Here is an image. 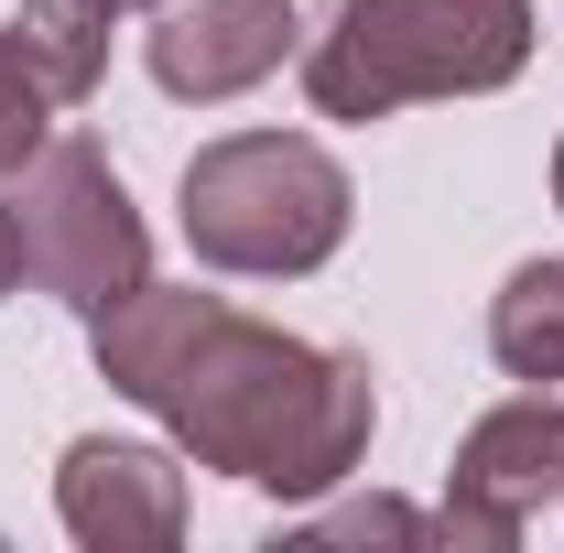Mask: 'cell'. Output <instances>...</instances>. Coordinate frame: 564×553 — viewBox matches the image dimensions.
Wrapping results in <instances>:
<instances>
[{
	"label": "cell",
	"instance_id": "obj_11",
	"mask_svg": "<svg viewBox=\"0 0 564 553\" xmlns=\"http://www.w3.org/2000/svg\"><path fill=\"white\" fill-rule=\"evenodd\" d=\"M22 282V239H11V196H0V293Z\"/></svg>",
	"mask_w": 564,
	"mask_h": 553
},
{
	"label": "cell",
	"instance_id": "obj_1",
	"mask_svg": "<svg viewBox=\"0 0 564 553\" xmlns=\"http://www.w3.org/2000/svg\"><path fill=\"white\" fill-rule=\"evenodd\" d=\"M87 358L196 467L261 488L282 510L326 499L369 456V423H380V380L358 347L282 337V326L217 304L196 282H141L109 315H87Z\"/></svg>",
	"mask_w": 564,
	"mask_h": 553
},
{
	"label": "cell",
	"instance_id": "obj_12",
	"mask_svg": "<svg viewBox=\"0 0 564 553\" xmlns=\"http://www.w3.org/2000/svg\"><path fill=\"white\" fill-rule=\"evenodd\" d=\"M98 11H163V0H98Z\"/></svg>",
	"mask_w": 564,
	"mask_h": 553
},
{
	"label": "cell",
	"instance_id": "obj_7",
	"mask_svg": "<svg viewBox=\"0 0 564 553\" xmlns=\"http://www.w3.org/2000/svg\"><path fill=\"white\" fill-rule=\"evenodd\" d=\"M152 87L163 98H239L293 55V0H163L152 11Z\"/></svg>",
	"mask_w": 564,
	"mask_h": 553
},
{
	"label": "cell",
	"instance_id": "obj_4",
	"mask_svg": "<svg viewBox=\"0 0 564 553\" xmlns=\"http://www.w3.org/2000/svg\"><path fill=\"white\" fill-rule=\"evenodd\" d=\"M11 196V239H22V282L55 293L66 315H109L120 293L152 282V239H141V207L120 196L109 152L87 131H44V152L0 185Z\"/></svg>",
	"mask_w": 564,
	"mask_h": 553
},
{
	"label": "cell",
	"instance_id": "obj_5",
	"mask_svg": "<svg viewBox=\"0 0 564 553\" xmlns=\"http://www.w3.org/2000/svg\"><path fill=\"white\" fill-rule=\"evenodd\" d=\"M554 499H564V402L521 391V402H499V413L467 423L434 532H445V543H478V553H510Z\"/></svg>",
	"mask_w": 564,
	"mask_h": 553
},
{
	"label": "cell",
	"instance_id": "obj_10",
	"mask_svg": "<svg viewBox=\"0 0 564 553\" xmlns=\"http://www.w3.org/2000/svg\"><path fill=\"white\" fill-rule=\"evenodd\" d=\"M423 532H434V521L402 510V499H348V510L315 521V543H423Z\"/></svg>",
	"mask_w": 564,
	"mask_h": 553
},
{
	"label": "cell",
	"instance_id": "obj_6",
	"mask_svg": "<svg viewBox=\"0 0 564 553\" xmlns=\"http://www.w3.org/2000/svg\"><path fill=\"white\" fill-rule=\"evenodd\" d=\"M55 510L87 553H163V543H185V467L163 445L87 434L55 467Z\"/></svg>",
	"mask_w": 564,
	"mask_h": 553
},
{
	"label": "cell",
	"instance_id": "obj_9",
	"mask_svg": "<svg viewBox=\"0 0 564 553\" xmlns=\"http://www.w3.org/2000/svg\"><path fill=\"white\" fill-rule=\"evenodd\" d=\"M489 347H499L510 380H532V391L554 380V391H564V261H521V272L499 282Z\"/></svg>",
	"mask_w": 564,
	"mask_h": 553
},
{
	"label": "cell",
	"instance_id": "obj_8",
	"mask_svg": "<svg viewBox=\"0 0 564 553\" xmlns=\"http://www.w3.org/2000/svg\"><path fill=\"white\" fill-rule=\"evenodd\" d=\"M0 76H11L33 109L66 120L76 98L109 76V11H98V0H22V11L0 22Z\"/></svg>",
	"mask_w": 564,
	"mask_h": 553
},
{
	"label": "cell",
	"instance_id": "obj_3",
	"mask_svg": "<svg viewBox=\"0 0 564 553\" xmlns=\"http://www.w3.org/2000/svg\"><path fill=\"white\" fill-rule=\"evenodd\" d=\"M185 250L239 282L326 272L348 239V163L304 131H228L185 163Z\"/></svg>",
	"mask_w": 564,
	"mask_h": 553
},
{
	"label": "cell",
	"instance_id": "obj_13",
	"mask_svg": "<svg viewBox=\"0 0 564 553\" xmlns=\"http://www.w3.org/2000/svg\"><path fill=\"white\" fill-rule=\"evenodd\" d=\"M554 207H564V141H554Z\"/></svg>",
	"mask_w": 564,
	"mask_h": 553
},
{
	"label": "cell",
	"instance_id": "obj_2",
	"mask_svg": "<svg viewBox=\"0 0 564 553\" xmlns=\"http://www.w3.org/2000/svg\"><path fill=\"white\" fill-rule=\"evenodd\" d=\"M532 66V0H337L304 44V98L326 120H391L413 98H489Z\"/></svg>",
	"mask_w": 564,
	"mask_h": 553
}]
</instances>
